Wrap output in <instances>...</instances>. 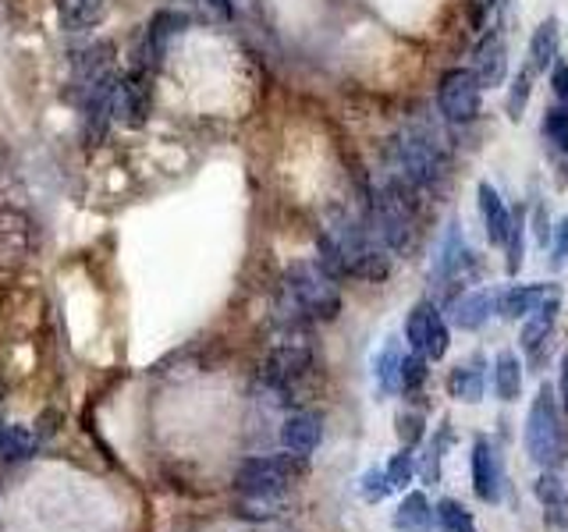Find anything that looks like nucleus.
<instances>
[{
	"label": "nucleus",
	"mask_w": 568,
	"mask_h": 532,
	"mask_svg": "<svg viewBox=\"0 0 568 532\" xmlns=\"http://www.w3.org/2000/svg\"><path fill=\"white\" fill-rule=\"evenodd\" d=\"M277 313L284 324H331L342 313L337 280L320 263H292L277 291Z\"/></svg>",
	"instance_id": "1"
},
{
	"label": "nucleus",
	"mask_w": 568,
	"mask_h": 532,
	"mask_svg": "<svg viewBox=\"0 0 568 532\" xmlns=\"http://www.w3.org/2000/svg\"><path fill=\"white\" fill-rule=\"evenodd\" d=\"M526 454L537 461L540 469H561L568 461V437L561 426V405H558V390L550 383H540L537 398L529 405L526 416V430H523Z\"/></svg>",
	"instance_id": "2"
},
{
	"label": "nucleus",
	"mask_w": 568,
	"mask_h": 532,
	"mask_svg": "<svg viewBox=\"0 0 568 532\" xmlns=\"http://www.w3.org/2000/svg\"><path fill=\"white\" fill-rule=\"evenodd\" d=\"M405 185L408 182L395 177V182H387L373 192V200H369L366 227L384 248H390V253H405V248H413L416 242V203L405 195Z\"/></svg>",
	"instance_id": "3"
},
{
	"label": "nucleus",
	"mask_w": 568,
	"mask_h": 532,
	"mask_svg": "<svg viewBox=\"0 0 568 532\" xmlns=\"http://www.w3.org/2000/svg\"><path fill=\"white\" fill-rule=\"evenodd\" d=\"M306 458L302 454H256L245 458L235 472V490L248 501H277L292 490L295 479L306 475Z\"/></svg>",
	"instance_id": "4"
},
{
	"label": "nucleus",
	"mask_w": 568,
	"mask_h": 532,
	"mask_svg": "<svg viewBox=\"0 0 568 532\" xmlns=\"http://www.w3.org/2000/svg\"><path fill=\"white\" fill-rule=\"evenodd\" d=\"M405 341L413 351L426 355L430 362H440L444 355L452 348V330H448V319L437 309V301L423 298L416 301L413 309L405 316Z\"/></svg>",
	"instance_id": "5"
},
{
	"label": "nucleus",
	"mask_w": 568,
	"mask_h": 532,
	"mask_svg": "<svg viewBox=\"0 0 568 532\" xmlns=\"http://www.w3.org/2000/svg\"><path fill=\"white\" fill-rule=\"evenodd\" d=\"M395 171L402 182H408L413 188H434L440 177H444V156L440 150L434 146L430 139L423 135H402L395 142Z\"/></svg>",
	"instance_id": "6"
},
{
	"label": "nucleus",
	"mask_w": 568,
	"mask_h": 532,
	"mask_svg": "<svg viewBox=\"0 0 568 532\" xmlns=\"http://www.w3.org/2000/svg\"><path fill=\"white\" fill-rule=\"evenodd\" d=\"M437 106L452 124H469L479 117V106H484V85L476 82L469 68L444 71L437 85Z\"/></svg>",
	"instance_id": "7"
},
{
	"label": "nucleus",
	"mask_w": 568,
	"mask_h": 532,
	"mask_svg": "<svg viewBox=\"0 0 568 532\" xmlns=\"http://www.w3.org/2000/svg\"><path fill=\"white\" fill-rule=\"evenodd\" d=\"M310 369H313V348L302 345V341H284L266 355L263 380L271 383L277 395H288V390L306 377Z\"/></svg>",
	"instance_id": "8"
},
{
	"label": "nucleus",
	"mask_w": 568,
	"mask_h": 532,
	"mask_svg": "<svg viewBox=\"0 0 568 532\" xmlns=\"http://www.w3.org/2000/svg\"><path fill=\"white\" fill-rule=\"evenodd\" d=\"M473 490L484 504H501L505 497V461L490 437L473 440Z\"/></svg>",
	"instance_id": "9"
},
{
	"label": "nucleus",
	"mask_w": 568,
	"mask_h": 532,
	"mask_svg": "<svg viewBox=\"0 0 568 532\" xmlns=\"http://www.w3.org/2000/svg\"><path fill=\"white\" fill-rule=\"evenodd\" d=\"M469 270H473V253H469L466 238L452 227L448 235H444L440 253L430 266V284H437V288H455L458 280L469 277Z\"/></svg>",
	"instance_id": "10"
},
{
	"label": "nucleus",
	"mask_w": 568,
	"mask_h": 532,
	"mask_svg": "<svg viewBox=\"0 0 568 532\" xmlns=\"http://www.w3.org/2000/svg\"><path fill=\"white\" fill-rule=\"evenodd\" d=\"M469 71L476 75V82L484 89H497L505 79H508V50H505V40L497 32H487L479 47L473 50V64Z\"/></svg>",
	"instance_id": "11"
},
{
	"label": "nucleus",
	"mask_w": 568,
	"mask_h": 532,
	"mask_svg": "<svg viewBox=\"0 0 568 532\" xmlns=\"http://www.w3.org/2000/svg\"><path fill=\"white\" fill-rule=\"evenodd\" d=\"M501 306V291L497 288H476L452 298V324L458 330H479Z\"/></svg>",
	"instance_id": "12"
},
{
	"label": "nucleus",
	"mask_w": 568,
	"mask_h": 532,
	"mask_svg": "<svg viewBox=\"0 0 568 532\" xmlns=\"http://www.w3.org/2000/svg\"><path fill=\"white\" fill-rule=\"evenodd\" d=\"M558 313H561V298H558V291H555V295H547V298L540 301V306L523 319L519 345H523L526 355H532V359L540 355V348H547L550 334H555V324H558Z\"/></svg>",
	"instance_id": "13"
},
{
	"label": "nucleus",
	"mask_w": 568,
	"mask_h": 532,
	"mask_svg": "<svg viewBox=\"0 0 568 532\" xmlns=\"http://www.w3.org/2000/svg\"><path fill=\"white\" fill-rule=\"evenodd\" d=\"M476 203H479V221H484L487 242L505 248V242H508V235H511V209L505 206V200L497 195V188H494L490 182L479 185Z\"/></svg>",
	"instance_id": "14"
},
{
	"label": "nucleus",
	"mask_w": 568,
	"mask_h": 532,
	"mask_svg": "<svg viewBox=\"0 0 568 532\" xmlns=\"http://www.w3.org/2000/svg\"><path fill=\"white\" fill-rule=\"evenodd\" d=\"M532 493L544 508V522L555 529H568V487L561 483V475L555 469H544L532 483Z\"/></svg>",
	"instance_id": "15"
},
{
	"label": "nucleus",
	"mask_w": 568,
	"mask_h": 532,
	"mask_svg": "<svg viewBox=\"0 0 568 532\" xmlns=\"http://www.w3.org/2000/svg\"><path fill=\"white\" fill-rule=\"evenodd\" d=\"M182 25H185V14L160 11L153 22H150V29H146V43H142V61H139V68L153 71L160 64V58L168 53L171 40H174L178 32H182Z\"/></svg>",
	"instance_id": "16"
},
{
	"label": "nucleus",
	"mask_w": 568,
	"mask_h": 532,
	"mask_svg": "<svg viewBox=\"0 0 568 532\" xmlns=\"http://www.w3.org/2000/svg\"><path fill=\"white\" fill-rule=\"evenodd\" d=\"M390 525H395V532H434L437 508L430 504V497L423 490H413L402 497V504L390 514Z\"/></svg>",
	"instance_id": "17"
},
{
	"label": "nucleus",
	"mask_w": 568,
	"mask_h": 532,
	"mask_svg": "<svg viewBox=\"0 0 568 532\" xmlns=\"http://www.w3.org/2000/svg\"><path fill=\"white\" fill-rule=\"evenodd\" d=\"M320 440H324V426H320V419L313 412H292L281 426V443L292 454L310 458L320 448Z\"/></svg>",
	"instance_id": "18"
},
{
	"label": "nucleus",
	"mask_w": 568,
	"mask_h": 532,
	"mask_svg": "<svg viewBox=\"0 0 568 532\" xmlns=\"http://www.w3.org/2000/svg\"><path fill=\"white\" fill-rule=\"evenodd\" d=\"M484 390H487V380H484V359L473 355L469 362H458L452 372H448V395L462 405H479L484 401Z\"/></svg>",
	"instance_id": "19"
},
{
	"label": "nucleus",
	"mask_w": 568,
	"mask_h": 532,
	"mask_svg": "<svg viewBox=\"0 0 568 532\" xmlns=\"http://www.w3.org/2000/svg\"><path fill=\"white\" fill-rule=\"evenodd\" d=\"M558 61V18H547L532 29V40L526 50V71L529 75H544V71Z\"/></svg>",
	"instance_id": "20"
},
{
	"label": "nucleus",
	"mask_w": 568,
	"mask_h": 532,
	"mask_svg": "<svg viewBox=\"0 0 568 532\" xmlns=\"http://www.w3.org/2000/svg\"><path fill=\"white\" fill-rule=\"evenodd\" d=\"M547 295H555L550 284H519V288L501 291V306H497V313L505 319H526Z\"/></svg>",
	"instance_id": "21"
},
{
	"label": "nucleus",
	"mask_w": 568,
	"mask_h": 532,
	"mask_svg": "<svg viewBox=\"0 0 568 532\" xmlns=\"http://www.w3.org/2000/svg\"><path fill=\"white\" fill-rule=\"evenodd\" d=\"M106 8H111V0H58L61 25L68 32H82V29L100 25Z\"/></svg>",
	"instance_id": "22"
},
{
	"label": "nucleus",
	"mask_w": 568,
	"mask_h": 532,
	"mask_svg": "<svg viewBox=\"0 0 568 532\" xmlns=\"http://www.w3.org/2000/svg\"><path fill=\"white\" fill-rule=\"evenodd\" d=\"M494 395L501 398L505 405L519 401L523 395V362L515 351H497L494 359Z\"/></svg>",
	"instance_id": "23"
},
{
	"label": "nucleus",
	"mask_w": 568,
	"mask_h": 532,
	"mask_svg": "<svg viewBox=\"0 0 568 532\" xmlns=\"http://www.w3.org/2000/svg\"><path fill=\"white\" fill-rule=\"evenodd\" d=\"M402 359H405V351L398 345V337H387L384 348L377 351V359H373V377H377V387L384 390V395H395L398 390Z\"/></svg>",
	"instance_id": "24"
},
{
	"label": "nucleus",
	"mask_w": 568,
	"mask_h": 532,
	"mask_svg": "<svg viewBox=\"0 0 568 532\" xmlns=\"http://www.w3.org/2000/svg\"><path fill=\"white\" fill-rule=\"evenodd\" d=\"M452 440H455V433H452V422L444 419L437 430H434V440L426 443V451H423V461H419V472H423V483H440V461H444V451L452 448Z\"/></svg>",
	"instance_id": "25"
},
{
	"label": "nucleus",
	"mask_w": 568,
	"mask_h": 532,
	"mask_svg": "<svg viewBox=\"0 0 568 532\" xmlns=\"http://www.w3.org/2000/svg\"><path fill=\"white\" fill-rule=\"evenodd\" d=\"M540 135L555 153L568 156V106H547L540 117Z\"/></svg>",
	"instance_id": "26"
},
{
	"label": "nucleus",
	"mask_w": 568,
	"mask_h": 532,
	"mask_svg": "<svg viewBox=\"0 0 568 532\" xmlns=\"http://www.w3.org/2000/svg\"><path fill=\"white\" fill-rule=\"evenodd\" d=\"M36 454V437L26 426H0V461H26Z\"/></svg>",
	"instance_id": "27"
},
{
	"label": "nucleus",
	"mask_w": 568,
	"mask_h": 532,
	"mask_svg": "<svg viewBox=\"0 0 568 532\" xmlns=\"http://www.w3.org/2000/svg\"><path fill=\"white\" fill-rule=\"evenodd\" d=\"M437 508V529L440 532H476V519L466 504H458L455 497H444L434 504Z\"/></svg>",
	"instance_id": "28"
},
{
	"label": "nucleus",
	"mask_w": 568,
	"mask_h": 532,
	"mask_svg": "<svg viewBox=\"0 0 568 532\" xmlns=\"http://www.w3.org/2000/svg\"><path fill=\"white\" fill-rule=\"evenodd\" d=\"M426 377H430V359L419 355V351H405L402 372H398V390H405V395H416V390L426 383Z\"/></svg>",
	"instance_id": "29"
},
{
	"label": "nucleus",
	"mask_w": 568,
	"mask_h": 532,
	"mask_svg": "<svg viewBox=\"0 0 568 532\" xmlns=\"http://www.w3.org/2000/svg\"><path fill=\"white\" fill-rule=\"evenodd\" d=\"M505 253H508L505 270L515 277V274L523 270V253H526V209H515L511 213V235L505 242Z\"/></svg>",
	"instance_id": "30"
},
{
	"label": "nucleus",
	"mask_w": 568,
	"mask_h": 532,
	"mask_svg": "<svg viewBox=\"0 0 568 532\" xmlns=\"http://www.w3.org/2000/svg\"><path fill=\"white\" fill-rule=\"evenodd\" d=\"M384 469H387L390 487H395V490H405V487L416 479V472H419V454H416L413 448H402L398 454H390V461H387Z\"/></svg>",
	"instance_id": "31"
},
{
	"label": "nucleus",
	"mask_w": 568,
	"mask_h": 532,
	"mask_svg": "<svg viewBox=\"0 0 568 532\" xmlns=\"http://www.w3.org/2000/svg\"><path fill=\"white\" fill-rule=\"evenodd\" d=\"M359 493H363V501L366 504H381L387 501L390 493H395V487H390V479H387V469H366L363 479H359Z\"/></svg>",
	"instance_id": "32"
},
{
	"label": "nucleus",
	"mask_w": 568,
	"mask_h": 532,
	"mask_svg": "<svg viewBox=\"0 0 568 532\" xmlns=\"http://www.w3.org/2000/svg\"><path fill=\"white\" fill-rule=\"evenodd\" d=\"M395 433L402 440V448H416V443L426 437V419L416 408H405V412L395 416Z\"/></svg>",
	"instance_id": "33"
},
{
	"label": "nucleus",
	"mask_w": 568,
	"mask_h": 532,
	"mask_svg": "<svg viewBox=\"0 0 568 532\" xmlns=\"http://www.w3.org/2000/svg\"><path fill=\"white\" fill-rule=\"evenodd\" d=\"M529 89H532V75L523 68L519 75H515L511 93H508V117H511V121H519V117H523L526 103H529Z\"/></svg>",
	"instance_id": "34"
},
{
	"label": "nucleus",
	"mask_w": 568,
	"mask_h": 532,
	"mask_svg": "<svg viewBox=\"0 0 568 532\" xmlns=\"http://www.w3.org/2000/svg\"><path fill=\"white\" fill-rule=\"evenodd\" d=\"M565 263H568V217H561L555 235H550V266L561 270Z\"/></svg>",
	"instance_id": "35"
},
{
	"label": "nucleus",
	"mask_w": 568,
	"mask_h": 532,
	"mask_svg": "<svg viewBox=\"0 0 568 532\" xmlns=\"http://www.w3.org/2000/svg\"><path fill=\"white\" fill-rule=\"evenodd\" d=\"M550 89H555V100L561 106H568V64H555V68H550Z\"/></svg>",
	"instance_id": "36"
},
{
	"label": "nucleus",
	"mask_w": 568,
	"mask_h": 532,
	"mask_svg": "<svg viewBox=\"0 0 568 532\" xmlns=\"http://www.w3.org/2000/svg\"><path fill=\"white\" fill-rule=\"evenodd\" d=\"M558 390H561V398H558V401H561L565 416H568V351L561 355V387H558Z\"/></svg>",
	"instance_id": "37"
},
{
	"label": "nucleus",
	"mask_w": 568,
	"mask_h": 532,
	"mask_svg": "<svg viewBox=\"0 0 568 532\" xmlns=\"http://www.w3.org/2000/svg\"><path fill=\"white\" fill-rule=\"evenodd\" d=\"M494 8V0H473V18H476V25H484L487 22V11Z\"/></svg>",
	"instance_id": "38"
},
{
	"label": "nucleus",
	"mask_w": 568,
	"mask_h": 532,
	"mask_svg": "<svg viewBox=\"0 0 568 532\" xmlns=\"http://www.w3.org/2000/svg\"><path fill=\"white\" fill-rule=\"evenodd\" d=\"M210 8H217L221 14H231V0H206Z\"/></svg>",
	"instance_id": "39"
}]
</instances>
